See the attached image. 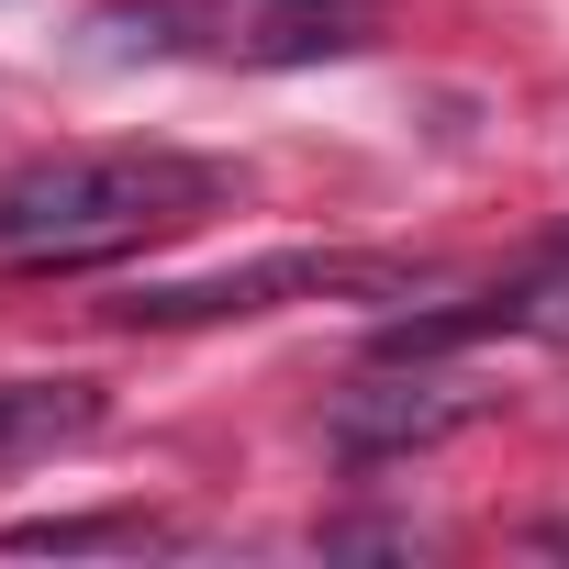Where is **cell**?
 I'll return each instance as SVG.
<instances>
[{
    "label": "cell",
    "mask_w": 569,
    "mask_h": 569,
    "mask_svg": "<svg viewBox=\"0 0 569 569\" xmlns=\"http://www.w3.org/2000/svg\"><path fill=\"white\" fill-rule=\"evenodd\" d=\"M325 291L402 302V291H425V268L336 257V246H291V257L212 268V279H146V291H123V302H101V313H112V325H134V336H179V325H246V313H279V302H325Z\"/></svg>",
    "instance_id": "cell-2"
},
{
    "label": "cell",
    "mask_w": 569,
    "mask_h": 569,
    "mask_svg": "<svg viewBox=\"0 0 569 569\" xmlns=\"http://www.w3.org/2000/svg\"><path fill=\"white\" fill-rule=\"evenodd\" d=\"M469 413H480V391H469V380H447L436 358H380L358 391H336L325 436H336V458H413V447L458 436Z\"/></svg>",
    "instance_id": "cell-3"
},
{
    "label": "cell",
    "mask_w": 569,
    "mask_h": 569,
    "mask_svg": "<svg viewBox=\"0 0 569 569\" xmlns=\"http://www.w3.org/2000/svg\"><path fill=\"white\" fill-rule=\"evenodd\" d=\"M101 425V380H0V458H46Z\"/></svg>",
    "instance_id": "cell-4"
},
{
    "label": "cell",
    "mask_w": 569,
    "mask_h": 569,
    "mask_svg": "<svg viewBox=\"0 0 569 569\" xmlns=\"http://www.w3.org/2000/svg\"><path fill=\"white\" fill-rule=\"evenodd\" d=\"M134 525L123 513H79V525H12L0 547H23V558H68V547H123Z\"/></svg>",
    "instance_id": "cell-6"
},
{
    "label": "cell",
    "mask_w": 569,
    "mask_h": 569,
    "mask_svg": "<svg viewBox=\"0 0 569 569\" xmlns=\"http://www.w3.org/2000/svg\"><path fill=\"white\" fill-rule=\"evenodd\" d=\"M358 46V12H302V23H279V34H257V68H302V57H347Z\"/></svg>",
    "instance_id": "cell-5"
},
{
    "label": "cell",
    "mask_w": 569,
    "mask_h": 569,
    "mask_svg": "<svg viewBox=\"0 0 569 569\" xmlns=\"http://www.w3.org/2000/svg\"><path fill=\"white\" fill-rule=\"evenodd\" d=\"M201 201H223V168H201L179 146H68V157L0 168V246L101 257V246H134L157 223H190Z\"/></svg>",
    "instance_id": "cell-1"
}]
</instances>
